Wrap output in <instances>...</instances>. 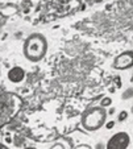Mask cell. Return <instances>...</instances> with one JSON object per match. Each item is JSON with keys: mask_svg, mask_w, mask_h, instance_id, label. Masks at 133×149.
<instances>
[{"mask_svg": "<svg viewBox=\"0 0 133 149\" xmlns=\"http://www.w3.org/2000/svg\"><path fill=\"white\" fill-rule=\"evenodd\" d=\"M109 103H111L109 99H105V100H103V102H102V106H107V104H109Z\"/></svg>", "mask_w": 133, "mask_h": 149, "instance_id": "ba28073f", "label": "cell"}, {"mask_svg": "<svg viewBox=\"0 0 133 149\" xmlns=\"http://www.w3.org/2000/svg\"><path fill=\"white\" fill-rule=\"evenodd\" d=\"M25 149H36V148H25Z\"/></svg>", "mask_w": 133, "mask_h": 149, "instance_id": "9c48e42d", "label": "cell"}, {"mask_svg": "<svg viewBox=\"0 0 133 149\" xmlns=\"http://www.w3.org/2000/svg\"><path fill=\"white\" fill-rule=\"evenodd\" d=\"M133 66V52H124L119 54L113 61V68L117 70H125Z\"/></svg>", "mask_w": 133, "mask_h": 149, "instance_id": "277c9868", "label": "cell"}, {"mask_svg": "<svg viewBox=\"0 0 133 149\" xmlns=\"http://www.w3.org/2000/svg\"><path fill=\"white\" fill-rule=\"evenodd\" d=\"M24 78H25V73L19 66H15L8 71V79L13 83H20V82L24 81Z\"/></svg>", "mask_w": 133, "mask_h": 149, "instance_id": "5b68a950", "label": "cell"}, {"mask_svg": "<svg viewBox=\"0 0 133 149\" xmlns=\"http://www.w3.org/2000/svg\"><path fill=\"white\" fill-rule=\"evenodd\" d=\"M129 145V136L125 132H117L108 140L107 149H127Z\"/></svg>", "mask_w": 133, "mask_h": 149, "instance_id": "3957f363", "label": "cell"}, {"mask_svg": "<svg viewBox=\"0 0 133 149\" xmlns=\"http://www.w3.org/2000/svg\"><path fill=\"white\" fill-rule=\"evenodd\" d=\"M107 112L103 107H96L90 110L82 119L83 128L87 131H96L102 128V125L105 123Z\"/></svg>", "mask_w": 133, "mask_h": 149, "instance_id": "7a4b0ae2", "label": "cell"}, {"mask_svg": "<svg viewBox=\"0 0 133 149\" xmlns=\"http://www.w3.org/2000/svg\"><path fill=\"white\" fill-rule=\"evenodd\" d=\"M48 52V41L41 33H33L24 41L23 53L30 62H40Z\"/></svg>", "mask_w": 133, "mask_h": 149, "instance_id": "6da1fadb", "label": "cell"}, {"mask_svg": "<svg viewBox=\"0 0 133 149\" xmlns=\"http://www.w3.org/2000/svg\"><path fill=\"white\" fill-rule=\"evenodd\" d=\"M50 149H65V146L62 145V144H60V143H57V144H54L53 146H51Z\"/></svg>", "mask_w": 133, "mask_h": 149, "instance_id": "8992f818", "label": "cell"}, {"mask_svg": "<svg viewBox=\"0 0 133 149\" xmlns=\"http://www.w3.org/2000/svg\"><path fill=\"white\" fill-rule=\"evenodd\" d=\"M75 149H91V148L88 145H79L78 148H75Z\"/></svg>", "mask_w": 133, "mask_h": 149, "instance_id": "52a82bcc", "label": "cell"}]
</instances>
